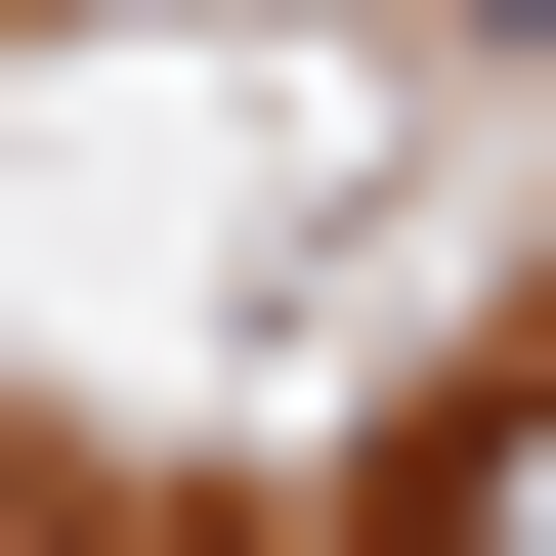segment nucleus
<instances>
[{
  "mask_svg": "<svg viewBox=\"0 0 556 556\" xmlns=\"http://www.w3.org/2000/svg\"><path fill=\"white\" fill-rule=\"evenodd\" d=\"M386 556H556V386H471V428H428V471H386Z\"/></svg>",
  "mask_w": 556,
  "mask_h": 556,
  "instance_id": "1",
  "label": "nucleus"
}]
</instances>
